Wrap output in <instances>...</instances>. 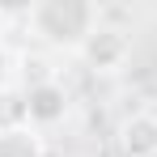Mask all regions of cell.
Returning a JSON list of instances; mask_svg holds the SVG:
<instances>
[{
	"label": "cell",
	"mask_w": 157,
	"mask_h": 157,
	"mask_svg": "<svg viewBox=\"0 0 157 157\" xmlns=\"http://www.w3.org/2000/svg\"><path fill=\"white\" fill-rule=\"evenodd\" d=\"M119 149L123 157H157V115H128L119 123Z\"/></svg>",
	"instance_id": "obj_4"
},
{
	"label": "cell",
	"mask_w": 157,
	"mask_h": 157,
	"mask_svg": "<svg viewBox=\"0 0 157 157\" xmlns=\"http://www.w3.org/2000/svg\"><path fill=\"white\" fill-rule=\"evenodd\" d=\"M30 26L51 47H72L77 51L81 43L98 30V9L81 4V0H47V4L30 9Z\"/></svg>",
	"instance_id": "obj_1"
},
{
	"label": "cell",
	"mask_w": 157,
	"mask_h": 157,
	"mask_svg": "<svg viewBox=\"0 0 157 157\" xmlns=\"http://www.w3.org/2000/svg\"><path fill=\"white\" fill-rule=\"evenodd\" d=\"M77 55L94 68V72H119V68L128 64V55H132V38H128V30L98 21V30L77 47Z\"/></svg>",
	"instance_id": "obj_2"
},
{
	"label": "cell",
	"mask_w": 157,
	"mask_h": 157,
	"mask_svg": "<svg viewBox=\"0 0 157 157\" xmlns=\"http://www.w3.org/2000/svg\"><path fill=\"white\" fill-rule=\"evenodd\" d=\"M64 115H68V94H64V85H55V81H38V85L26 94V123H30L34 132L55 128Z\"/></svg>",
	"instance_id": "obj_3"
},
{
	"label": "cell",
	"mask_w": 157,
	"mask_h": 157,
	"mask_svg": "<svg viewBox=\"0 0 157 157\" xmlns=\"http://www.w3.org/2000/svg\"><path fill=\"white\" fill-rule=\"evenodd\" d=\"M0 157H43V136L30 123L0 128Z\"/></svg>",
	"instance_id": "obj_5"
}]
</instances>
